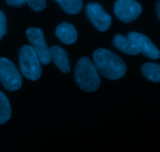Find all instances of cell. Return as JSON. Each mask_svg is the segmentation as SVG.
<instances>
[{"mask_svg": "<svg viewBox=\"0 0 160 152\" xmlns=\"http://www.w3.org/2000/svg\"><path fill=\"white\" fill-rule=\"evenodd\" d=\"M26 34L31 46L38 56L40 62L45 65L50 63L52 61L51 55L44 37L43 31L38 28L31 27L28 29Z\"/></svg>", "mask_w": 160, "mask_h": 152, "instance_id": "obj_5", "label": "cell"}, {"mask_svg": "<svg viewBox=\"0 0 160 152\" xmlns=\"http://www.w3.org/2000/svg\"><path fill=\"white\" fill-rule=\"evenodd\" d=\"M26 2L35 12H41L46 6L45 0H26Z\"/></svg>", "mask_w": 160, "mask_h": 152, "instance_id": "obj_15", "label": "cell"}, {"mask_svg": "<svg viewBox=\"0 0 160 152\" xmlns=\"http://www.w3.org/2000/svg\"><path fill=\"white\" fill-rule=\"evenodd\" d=\"M55 1H56V2H59V0H55Z\"/></svg>", "mask_w": 160, "mask_h": 152, "instance_id": "obj_19", "label": "cell"}, {"mask_svg": "<svg viewBox=\"0 0 160 152\" xmlns=\"http://www.w3.org/2000/svg\"><path fill=\"white\" fill-rule=\"evenodd\" d=\"M6 34V18L2 11L0 10V41Z\"/></svg>", "mask_w": 160, "mask_h": 152, "instance_id": "obj_16", "label": "cell"}, {"mask_svg": "<svg viewBox=\"0 0 160 152\" xmlns=\"http://www.w3.org/2000/svg\"><path fill=\"white\" fill-rule=\"evenodd\" d=\"M59 6L68 14H78L83 6L82 0H59Z\"/></svg>", "mask_w": 160, "mask_h": 152, "instance_id": "obj_14", "label": "cell"}, {"mask_svg": "<svg viewBox=\"0 0 160 152\" xmlns=\"http://www.w3.org/2000/svg\"><path fill=\"white\" fill-rule=\"evenodd\" d=\"M51 59L54 63L63 73H67L70 71V62H69L67 53L63 48L59 46H52L49 48Z\"/></svg>", "mask_w": 160, "mask_h": 152, "instance_id": "obj_9", "label": "cell"}, {"mask_svg": "<svg viewBox=\"0 0 160 152\" xmlns=\"http://www.w3.org/2000/svg\"><path fill=\"white\" fill-rule=\"evenodd\" d=\"M56 34L62 43L67 45L75 43L78 39V33L74 27L66 22L62 23L57 27Z\"/></svg>", "mask_w": 160, "mask_h": 152, "instance_id": "obj_10", "label": "cell"}, {"mask_svg": "<svg viewBox=\"0 0 160 152\" xmlns=\"http://www.w3.org/2000/svg\"><path fill=\"white\" fill-rule=\"evenodd\" d=\"M6 3L9 6L20 7L26 3V0H6Z\"/></svg>", "mask_w": 160, "mask_h": 152, "instance_id": "obj_17", "label": "cell"}, {"mask_svg": "<svg viewBox=\"0 0 160 152\" xmlns=\"http://www.w3.org/2000/svg\"><path fill=\"white\" fill-rule=\"evenodd\" d=\"M128 37L134 42L139 52L152 59H157L160 57L159 50L145 35L138 32H131L128 34Z\"/></svg>", "mask_w": 160, "mask_h": 152, "instance_id": "obj_8", "label": "cell"}, {"mask_svg": "<svg viewBox=\"0 0 160 152\" xmlns=\"http://www.w3.org/2000/svg\"><path fill=\"white\" fill-rule=\"evenodd\" d=\"M11 116L9 101L6 95L0 91V125L6 123Z\"/></svg>", "mask_w": 160, "mask_h": 152, "instance_id": "obj_13", "label": "cell"}, {"mask_svg": "<svg viewBox=\"0 0 160 152\" xmlns=\"http://www.w3.org/2000/svg\"><path fill=\"white\" fill-rule=\"evenodd\" d=\"M0 81L8 91H17L22 85L21 77L17 67L4 57L0 58Z\"/></svg>", "mask_w": 160, "mask_h": 152, "instance_id": "obj_4", "label": "cell"}, {"mask_svg": "<svg viewBox=\"0 0 160 152\" xmlns=\"http://www.w3.org/2000/svg\"><path fill=\"white\" fill-rule=\"evenodd\" d=\"M97 70L105 77L117 80L123 77L127 72L124 62L112 51L106 48H98L93 53Z\"/></svg>", "mask_w": 160, "mask_h": 152, "instance_id": "obj_1", "label": "cell"}, {"mask_svg": "<svg viewBox=\"0 0 160 152\" xmlns=\"http://www.w3.org/2000/svg\"><path fill=\"white\" fill-rule=\"evenodd\" d=\"M113 44L117 49L126 54L136 56L139 53L136 45L128 37H126L121 34H117L113 39Z\"/></svg>", "mask_w": 160, "mask_h": 152, "instance_id": "obj_11", "label": "cell"}, {"mask_svg": "<svg viewBox=\"0 0 160 152\" xmlns=\"http://www.w3.org/2000/svg\"><path fill=\"white\" fill-rule=\"evenodd\" d=\"M142 10L141 5L135 0H117L114 7L117 17L124 23H131L136 20Z\"/></svg>", "mask_w": 160, "mask_h": 152, "instance_id": "obj_6", "label": "cell"}, {"mask_svg": "<svg viewBox=\"0 0 160 152\" xmlns=\"http://www.w3.org/2000/svg\"><path fill=\"white\" fill-rule=\"evenodd\" d=\"M19 64L23 76L31 81L39 79L42 74L41 62L31 45H23L19 51Z\"/></svg>", "mask_w": 160, "mask_h": 152, "instance_id": "obj_3", "label": "cell"}, {"mask_svg": "<svg viewBox=\"0 0 160 152\" xmlns=\"http://www.w3.org/2000/svg\"><path fill=\"white\" fill-rule=\"evenodd\" d=\"M156 12H157L158 16L160 19V0L156 3Z\"/></svg>", "mask_w": 160, "mask_h": 152, "instance_id": "obj_18", "label": "cell"}, {"mask_svg": "<svg viewBox=\"0 0 160 152\" xmlns=\"http://www.w3.org/2000/svg\"><path fill=\"white\" fill-rule=\"evenodd\" d=\"M86 15L91 23L100 31H106L110 27L112 18L98 3H89L86 6Z\"/></svg>", "mask_w": 160, "mask_h": 152, "instance_id": "obj_7", "label": "cell"}, {"mask_svg": "<svg viewBox=\"0 0 160 152\" xmlns=\"http://www.w3.org/2000/svg\"><path fill=\"white\" fill-rule=\"evenodd\" d=\"M142 73L148 81L160 82V65L152 62H147L142 67Z\"/></svg>", "mask_w": 160, "mask_h": 152, "instance_id": "obj_12", "label": "cell"}, {"mask_svg": "<svg viewBox=\"0 0 160 152\" xmlns=\"http://www.w3.org/2000/svg\"><path fill=\"white\" fill-rule=\"evenodd\" d=\"M75 81L86 92L95 91L100 86V78L95 64L88 57L80 59L75 67Z\"/></svg>", "mask_w": 160, "mask_h": 152, "instance_id": "obj_2", "label": "cell"}]
</instances>
